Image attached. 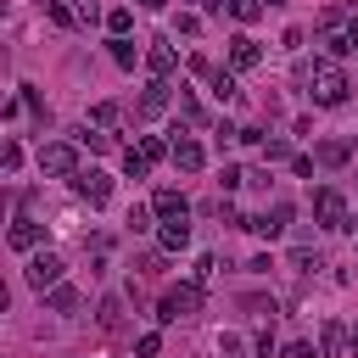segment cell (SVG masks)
I'll list each match as a JSON object with an SVG mask.
<instances>
[{
    "label": "cell",
    "mask_w": 358,
    "mask_h": 358,
    "mask_svg": "<svg viewBox=\"0 0 358 358\" xmlns=\"http://www.w3.org/2000/svg\"><path fill=\"white\" fill-rule=\"evenodd\" d=\"M297 84L313 96V107H341L347 101V73L336 67V62H297Z\"/></svg>",
    "instance_id": "obj_1"
},
{
    "label": "cell",
    "mask_w": 358,
    "mask_h": 358,
    "mask_svg": "<svg viewBox=\"0 0 358 358\" xmlns=\"http://www.w3.org/2000/svg\"><path fill=\"white\" fill-rule=\"evenodd\" d=\"M313 34H319V45H325L330 56H352V51H358V12H347V6H325L319 23H313Z\"/></svg>",
    "instance_id": "obj_2"
},
{
    "label": "cell",
    "mask_w": 358,
    "mask_h": 358,
    "mask_svg": "<svg viewBox=\"0 0 358 358\" xmlns=\"http://www.w3.org/2000/svg\"><path fill=\"white\" fill-rule=\"evenodd\" d=\"M39 6L56 28H96V17H101L96 0H39Z\"/></svg>",
    "instance_id": "obj_3"
},
{
    "label": "cell",
    "mask_w": 358,
    "mask_h": 358,
    "mask_svg": "<svg viewBox=\"0 0 358 358\" xmlns=\"http://www.w3.org/2000/svg\"><path fill=\"white\" fill-rule=\"evenodd\" d=\"M191 313H202V286H196V280H191V286H173V291H162V313H157L162 325H173V319H191Z\"/></svg>",
    "instance_id": "obj_4"
},
{
    "label": "cell",
    "mask_w": 358,
    "mask_h": 358,
    "mask_svg": "<svg viewBox=\"0 0 358 358\" xmlns=\"http://www.w3.org/2000/svg\"><path fill=\"white\" fill-rule=\"evenodd\" d=\"M39 173H51V179L78 173V146H73V140H51V146H39Z\"/></svg>",
    "instance_id": "obj_5"
},
{
    "label": "cell",
    "mask_w": 358,
    "mask_h": 358,
    "mask_svg": "<svg viewBox=\"0 0 358 358\" xmlns=\"http://www.w3.org/2000/svg\"><path fill=\"white\" fill-rule=\"evenodd\" d=\"M313 218H319V224H325V230H347V196L325 185L319 196H313Z\"/></svg>",
    "instance_id": "obj_6"
},
{
    "label": "cell",
    "mask_w": 358,
    "mask_h": 358,
    "mask_svg": "<svg viewBox=\"0 0 358 358\" xmlns=\"http://www.w3.org/2000/svg\"><path fill=\"white\" fill-rule=\"evenodd\" d=\"M73 191H78L90 207H101V202L112 196V173H101V168H78V173H73Z\"/></svg>",
    "instance_id": "obj_7"
},
{
    "label": "cell",
    "mask_w": 358,
    "mask_h": 358,
    "mask_svg": "<svg viewBox=\"0 0 358 358\" xmlns=\"http://www.w3.org/2000/svg\"><path fill=\"white\" fill-rule=\"evenodd\" d=\"M23 275H28V286H34V291H45V286H62V257H56V252H34Z\"/></svg>",
    "instance_id": "obj_8"
},
{
    "label": "cell",
    "mask_w": 358,
    "mask_h": 358,
    "mask_svg": "<svg viewBox=\"0 0 358 358\" xmlns=\"http://www.w3.org/2000/svg\"><path fill=\"white\" fill-rule=\"evenodd\" d=\"M168 107H173V90H168L162 78H151V84H146V96H140V107H134V112H140V118H162Z\"/></svg>",
    "instance_id": "obj_9"
},
{
    "label": "cell",
    "mask_w": 358,
    "mask_h": 358,
    "mask_svg": "<svg viewBox=\"0 0 358 358\" xmlns=\"http://www.w3.org/2000/svg\"><path fill=\"white\" fill-rule=\"evenodd\" d=\"M146 67H151V78H168V73L179 67V51H173L168 39H151V45H146Z\"/></svg>",
    "instance_id": "obj_10"
},
{
    "label": "cell",
    "mask_w": 358,
    "mask_h": 358,
    "mask_svg": "<svg viewBox=\"0 0 358 358\" xmlns=\"http://www.w3.org/2000/svg\"><path fill=\"white\" fill-rule=\"evenodd\" d=\"M286 218H291V207L275 202V207H263L257 218H246V230H252V235H280V230H286Z\"/></svg>",
    "instance_id": "obj_11"
},
{
    "label": "cell",
    "mask_w": 358,
    "mask_h": 358,
    "mask_svg": "<svg viewBox=\"0 0 358 358\" xmlns=\"http://www.w3.org/2000/svg\"><path fill=\"white\" fill-rule=\"evenodd\" d=\"M347 157H352V140H347V134H330V140L313 146V162H325V168H341Z\"/></svg>",
    "instance_id": "obj_12"
},
{
    "label": "cell",
    "mask_w": 358,
    "mask_h": 358,
    "mask_svg": "<svg viewBox=\"0 0 358 358\" xmlns=\"http://www.w3.org/2000/svg\"><path fill=\"white\" fill-rule=\"evenodd\" d=\"M257 62H263V45H257V39H246V34H241V39H230V67H241V73H246V67H257Z\"/></svg>",
    "instance_id": "obj_13"
},
{
    "label": "cell",
    "mask_w": 358,
    "mask_h": 358,
    "mask_svg": "<svg viewBox=\"0 0 358 358\" xmlns=\"http://www.w3.org/2000/svg\"><path fill=\"white\" fill-rule=\"evenodd\" d=\"M6 241H12L17 252H34V246L45 241V224H34V218H17V224H12V235H6Z\"/></svg>",
    "instance_id": "obj_14"
},
{
    "label": "cell",
    "mask_w": 358,
    "mask_h": 358,
    "mask_svg": "<svg viewBox=\"0 0 358 358\" xmlns=\"http://www.w3.org/2000/svg\"><path fill=\"white\" fill-rule=\"evenodd\" d=\"M157 241H162V252H185V246H191V224H185V218H168Z\"/></svg>",
    "instance_id": "obj_15"
},
{
    "label": "cell",
    "mask_w": 358,
    "mask_h": 358,
    "mask_svg": "<svg viewBox=\"0 0 358 358\" xmlns=\"http://www.w3.org/2000/svg\"><path fill=\"white\" fill-rule=\"evenodd\" d=\"M173 162L185 168V173H196V168H202L207 157H202V146H196V140H173Z\"/></svg>",
    "instance_id": "obj_16"
},
{
    "label": "cell",
    "mask_w": 358,
    "mask_h": 358,
    "mask_svg": "<svg viewBox=\"0 0 358 358\" xmlns=\"http://www.w3.org/2000/svg\"><path fill=\"white\" fill-rule=\"evenodd\" d=\"M151 213H162V218H185V196H179V191H157V196H151Z\"/></svg>",
    "instance_id": "obj_17"
},
{
    "label": "cell",
    "mask_w": 358,
    "mask_h": 358,
    "mask_svg": "<svg viewBox=\"0 0 358 358\" xmlns=\"http://www.w3.org/2000/svg\"><path fill=\"white\" fill-rule=\"evenodd\" d=\"M90 123H96V129H118L123 123V107L118 101H96V107H90Z\"/></svg>",
    "instance_id": "obj_18"
},
{
    "label": "cell",
    "mask_w": 358,
    "mask_h": 358,
    "mask_svg": "<svg viewBox=\"0 0 358 358\" xmlns=\"http://www.w3.org/2000/svg\"><path fill=\"white\" fill-rule=\"evenodd\" d=\"M78 302H84V297H78L73 286H51V308H56V313H78Z\"/></svg>",
    "instance_id": "obj_19"
},
{
    "label": "cell",
    "mask_w": 358,
    "mask_h": 358,
    "mask_svg": "<svg viewBox=\"0 0 358 358\" xmlns=\"http://www.w3.org/2000/svg\"><path fill=\"white\" fill-rule=\"evenodd\" d=\"M308 268H319V252L302 241V246H291V275H308Z\"/></svg>",
    "instance_id": "obj_20"
},
{
    "label": "cell",
    "mask_w": 358,
    "mask_h": 358,
    "mask_svg": "<svg viewBox=\"0 0 358 358\" xmlns=\"http://www.w3.org/2000/svg\"><path fill=\"white\" fill-rule=\"evenodd\" d=\"M96 319H101V330H118V325H123V297H107Z\"/></svg>",
    "instance_id": "obj_21"
},
{
    "label": "cell",
    "mask_w": 358,
    "mask_h": 358,
    "mask_svg": "<svg viewBox=\"0 0 358 358\" xmlns=\"http://www.w3.org/2000/svg\"><path fill=\"white\" fill-rule=\"evenodd\" d=\"M263 157H268V162H286V157H291V140H286V134H268V140H263Z\"/></svg>",
    "instance_id": "obj_22"
},
{
    "label": "cell",
    "mask_w": 358,
    "mask_h": 358,
    "mask_svg": "<svg viewBox=\"0 0 358 358\" xmlns=\"http://www.w3.org/2000/svg\"><path fill=\"white\" fill-rule=\"evenodd\" d=\"M341 341H347V330H341V325H325V336H319V352H325V358H336V352H341Z\"/></svg>",
    "instance_id": "obj_23"
},
{
    "label": "cell",
    "mask_w": 358,
    "mask_h": 358,
    "mask_svg": "<svg viewBox=\"0 0 358 358\" xmlns=\"http://www.w3.org/2000/svg\"><path fill=\"white\" fill-rule=\"evenodd\" d=\"M230 17H241V23H257V17H263V0H230Z\"/></svg>",
    "instance_id": "obj_24"
},
{
    "label": "cell",
    "mask_w": 358,
    "mask_h": 358,
    "mask_svg": "<svg viewBox=\"0 0 358 358\" xmlns=\"http://www.w3.org/2000/svg\"><path fill=\"white\" fill-rule=\"evenodd\" d=\"M129 23H134V12H129V6L107 12V28H112V39H123V34H129Z\"/></svg>",
    "instance_id": "obj_25"
},
{
    "label": "cell",
    "mask_w": 358,
    "mask_h": 358,
    "mask_svg": "<svg viewBox=\"0 0 358 358\" xmlns=\"http://www.w3.org/2000/svg\"><path fill=\"white\" fill-rule=\"evenodd\" d=\"M140 157H146V162H157V157H173V146H162L157 134H146V140H140Z\"/></svg>",
    "instance_id": "obj_26"
},
{
    "label": "cell",
    "mask_w": 358,
    "mask_h": 358,
    "mask_svg": "<svg viewBox=\"0 0 358 358\" xmlns=\"http://www.w3.org/2000/svg\"><path fill=\"white\" fill-rule=\"evenodd\" d=\"M213 96L218 101H235V73H213Z\"/></svg>",
    "instance_id": "obj_27"
},
{
    "label": "cell",
    "mask_w": 358,
    "mask_h": 358,
    "mask_svg": "<svg viewBox=\"0 0 358 358\" xmlns=\"http://www.w3.org/2000/svg\"><path fill=\"white\" fill-rule=\"evenodd\" d=\"M179 118H185V123H202V107H196L191 90H179Z\"/></svg>",
    "instance_id": "obj_28"
},
{
    "label": "cell",
    "mask_w": 358,
    "mask_h": 358,
    "mask_svg": "<svg viewBox=\"0 0 358 358\" xmlns=\"http://www.w3.org/2000/svg\"><path fill=\"white\" fill-rule=\"evenodd\" d=\"M112 62H118V67H134V45H129V39H112Z\"/></svg>",
    "instance_id": "obj_29"
},
{
    "label": "cell",
    "mask_w": 358,
    "mask_h": 358,
    "mask_svg": "<svg viewBox=\"0 0 358 358\" xmlns=\"http://www.w3.org/2000/svg\"><path fill=\"white\" fill-rule=\"evenodd\" d=\"M280 358H319V352H313V341H286Z\"/></svg>",
    "instance_id": "obj_30"
},
{
    "label": "cell",
    "mask_w": 358,
    "mask_h": 358,
    "mask_svg": "<svg viewBox=\"0 0 358 358\" xmlns=\"http://www.w3.org/2000/svg\"><path fill=\"white\" fill-rule=\"evenodd\" d=\"M123 168H129V173H134V179H146V168H151V162H146V157H140V151H129V157H123Z\"/></svg>",
    "instance_id": "obj_31"
},
{
    "label": "cell",
    "mask_w": 358,
    "mask_h": 358,
    "mask_svg": "<svg viewBox=\"0 0 358 358\" xmlns=\"http://www.w3.org/2000/svg\"><path fill=\"white\" fill-rule=\"evenodd\" d=\"M0 162H6V173H12V168L23 162V146H17V140H6V151H0Z\"/></svg>",
    "instance_id": "obj_32"
},
{
    "label": "cell",
    "mask_w": 358,
    "mask_h": 358,
    "mask_svg": "<svg viewBox=\"0 0 358 358\" xmlns=\"http://www.w3.org/2000/svg\"><path fill=\"white\" fill-rule=\"evenodd\" d=\"M151 224V207H129V230H146Z\"/></svg>",
    "instance_id": "obj_33"
},
{
    "label": "cell",
    "mask_w": 358,
    "mask_h": 358,
    "mask_svg": "<svg viewBox=\"0 0 358 358\" xmlns=\"http://www.w3.org/2000/svg\"><path fill=\"white\" fill-rule=\"evenodd\" d=\"M213 268H218L213 257H196V286H207V280H213Z\"/></svg>",
    "instance_id": "obj_34"
},
{
    "label": "cell",
    "mask_w": 358,
    "mask_h": 358,
    "mask_svg": "<svg viewBox=\"0 0 358 358\" xmlns=\"http://www.w3.org/2000/svg\"><path fill=\"white\" fill-rule=\"evenodd\" d=\"M157 347H162L157 336H140V341H134V352H140V358H157Z\"/></svg>",
    "instance_id": "obj_35"
},
{
    "label": "cell",
    "mask_w": 358,
    "mask_h": 358,
    "mask_svg": "<svg viewBox=\"0 0 358 358\" xmlns=\"http://www.w3.org/2000/svg\"><path fill=\"white\" fill-rule=\"evenodd\" d=\"M291 173L297 179H313V157H291Z\"/></svg>",
    "instance_id": "obj_36"
},
{
    "label": "cell",
    "mask_w": 358,
    "mask_h": 358,
    "mask_svg": "<svg viewBox=\"0 0 358 358\" xmlns=\"http://www.w3.org/2000/svg\"><path fill=\"white\" fill-rule=\"evenodd\" d=\"M202 6H207V12H224V6H230V0H202Z\"/></svg>",
    "instance_id": "obj_37"
},
{
    "label": "cell",
    "mask_w": 358,
    "mask_h": 358,
    "mask_svg": "<svg viewBox=\"0 0 358 358\" xmlns=\"http://www.w3.org/2000/svg\"><path fill=\"white\" fill-rule=\"evenodd\" d=\"M140 6H146V12H157V6H168V0H140Z\"/></svg>",
    "instance_id": "obj_38"
},
{
    "label": "cell",
    "mask_w": 358,
    "mask_h": 358,
    "mask_svg": "<svg viewBox=\"0 0 358 358\" xmlns=\"http://www.w3.org/2000/svg\"><path fill=\"white\" fill-rule=\"evenodd\" d=\"M347 347H352V358H358V330H352V336H347Z\"/></svg>",
    "instance_id": "obj_39"
}]
</instances>
